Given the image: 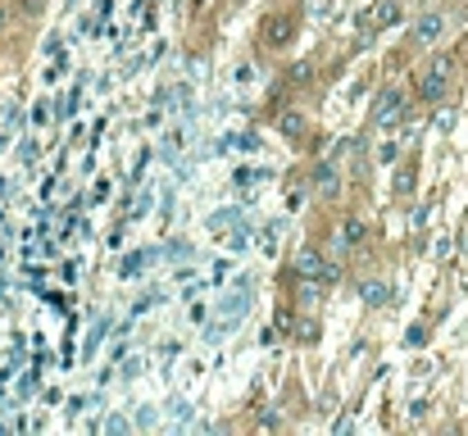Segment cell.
Returning <instances> with one entry per match:
<instances>
[{"label":"cell","instance_id":"15","mask_svg":"<svg viewBox=\"0 0 468 436\" xmlns=\"http://www.w3.org/2000/svg\"><path fill=\"white\" fill-rule=\"evenodd\" d=\"M5 23H10V10H5V0H0V28H5Z\"/></svg>","mask_w":468,"mask_h":436},{"label":"cell","instance_id":"13","mask_svg":"<svg viewBox=\"0 0 468 436\" xmlns=\"http://www.w3.org/2000/svg\"><path fill=\"white\" fill-rule=\"evenodd\" d=\"M291 82H309V64H295L291 68Z\"/></svg>","mask_w":468,"mask_h":436},{"label":"cell","instance_id":"11","mask_svg":"<svg viewBox=\"0 0 468 436\" xmlns=\"http://www.w3.org/2000/svg\"><path fill=\"white\" fill-rule=\"evenodd\" d=\"M314 337H318V323H309V318L295 323V341H314Z\"/></svg>","mask_w":468,"mask_h":436},{"label":"cell","instance_id":"10","mask_svg":"<svg viewBox=\"0 0 468 436\" xmlns=\"http://www.w3.org/2000/svg\"><path fill=\"white\" fill-rule=\"evenodd\" d=\"M318 186H323V191H337V173H332V168H327V164H323V168H318Z\"/></svg>","mask_w":468,"mask_h":436},{"label":"cell","instance_id":"7","mask_svg":"<svg viewBox=\"0 0 468 436\" xmlns=\"http://www.w3.org/2000/svg\"><path fill=\"white\" fill-rule=\"evenodd\" d=\"M396 19H400V5H396V0H378V10H373V23H382V28H391Z\"/></svg>","mask_w":468,"mask_h":436},{"label":"cell","instance_id":"3","mask_svg":"<svg viewBox=\"0 0 468 436\" xmlns=\"http://www.w3.org/2000/svg\"><path fill=\"white\" fill-rule=\"evenodd\" d=\"M373 123H378V128H396V123H400V96H396V91H387V96L378 100Z\"/></svg>","mask_w":468,"mask_h":436},{"label":"cell","instance_id":"1","mask_svg":"<svg viewBox=\"0 0 468 436\" xmlns=\"http://www.w3.org/2000/svg\"><path fill=\"white\" fill-rule=\"evenodd\" d=\"M291 32H295V19H291V14H277V19L264 23V46H269V50H277V46L291 41Z\"/></svg>","mask_w":468,"mask_h":436},{"label":"cell","instance_id":"9","mask_svg":"<svg viewBox=\"0 0 468 436\" xmlns=\"http://www.w3.org/2000/svg\"><path fill=\"white\" fill-rule=\"evenodd\" d=\"M364 300H369V305L378 309V305H387V300H391V291H387L382 282H369V286H364Z\"/></svg>","mask_w":468,"mask_h":436},{"label":"cell","instance_id":"6","mask_svg":"<svg viewBox=\"0 0 468 436\" xmlns=\"http://www.w3.org/2000/svg\"><path fill=\"white\" fill-rule=\"evenodd\" d=\"M277 132H282V137H305V114H295V109H286L282 119H277Z\"/></svg>","mask_w":468,"mask_h":436},{"label":"cell","instance_id":"14","mask_svg":"<svg viewBox=\"0 0 468 436\" xmlns=\"http://www.w3.org/2000/svg\"><path fill=\"white\" fill-rule=\"evenodd\" d=\"M41 5L46 0H28V14H41Z\"/></svg>","mask_w":468,"mask_h":436},{"label":"cell","instance_id":"5","mask_svg":"<svg viewBox=\"0 0 468 436\" xmlns=\"http://www.w3.org/2000/svg\"><path fill=\"white\" fill-rule=\"evenodd\" d=\"M323 268H327V264H323V255H318V250H305L300 259H295V272H300V277H323Z\"/></svg>","mask_w":468,"mask_h":436},{"label":"cell","instance_id":"2","mask_svg":"<svg viewBox=\"0 0 468 436\" xmlns=\"http://www.w3.org/2000/svg\"><path fill=\"white\" fill-rule=\"evenodd\" d=\"M414 87H418V96H423V100H441V96H446V87H450V73H441V68L432 64L427 73H418Z\"/></svg>","mask_w":468,"mask_h":436},{"label":"cell","instance_id":"12","mask_svg":"<svg viewBox=\"0 0 468 436\" xmlns=\"http://www.w3.org/2000/svg\"><path fill=\"white\" fill-rule=\"evenodd\" d=\"M396 191H400V196H404V191H414V173H409V168H404V173H400V182H396Z\"/></svg>","mask_w":468,"mask_h":436},{"label":"cell","instance_id":"4","mask_svg":"<svg viewBox=\"0 0 468 436\" xmlns=\"http://www.w3.org/2000/svg\"><path fill=\"white\" fill-rule=\"evenodd\" d=\"M441 28H446V19H441V14H423V19L414 23V37L427 46V41H436V37H441Z\"/></svg>","mask_w":468,"mask_h":436},{"label":"cell","instance_id":"8","mask_svg":"<svg viewBox=\"0 0 468 436\" xmlns=\"http://www.w3.org/2000/svg\"><path fill=\"white\" fill-rule=\"evenodd\" d=\"M341 237H346L350 246H360V241L369 237V228H364V218H346V223H341Z\"/></svg>","mask_w":468,"mask_h":436}]
</instances>
